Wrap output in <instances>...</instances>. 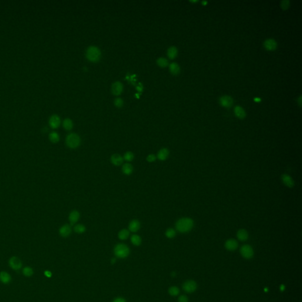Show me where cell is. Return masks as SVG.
I'll use <instances>...</instances> for the list:
<instances>
[{"label": "cell", "instance_id": "obj_27", "mask_svg": "<svg viewBox=\"0 0 302 302\" xmlns=\"http://www.w3.org/2000/svg\"><path fill=\"white\" fill-rule=\"evenodd\" d=\"M63 126L66 130H71L73 127V122L70 119L66 118L63 120Z\"/></svg>", "mask_w": 302, "mask_h": 302}, {"label": "cell", "instance_id": "obj_24", "mask_svg": "<svg viewBox=\"0 0 302 302\" xmlns=\"http://www.w3.org/2000/svg\"><path fill=\"white\" fill-rule=\"evenodd\" d=\"M73 230L75 233H76L78 234H83L86 231V226L83 224H78L74 226Z\"/></svg>", "mask_w": 302, "mask_h": 302}, {"label": "cell", "instance_id": "obj_2", "mask_svg": "<svg viewBox=\"0 0 302 302\" xmlns=\"http://www.w3.org/2000/svg\"><path fill=\"white\" fill-rule=\"evenodd\" d=\"M102 53L100 50L96 46H91L88 47L86 52V58L92 63L99 61L101 58Z\"/></svg>", "mask_w": 302, "mask_h": 302}, {"label": "cell", "instance_id": "obj_37", "mask_svg": "<svg viewBox=\"0 0 302 302\" xmlns=\"http://www.w3.org/2000/svg\"><path fill=\"white\" fill-rule=\"evenodd\" d=\"M290 6V1L288 0H283L281 2V6L283 10H287Z\"/></svg>", "mask_w": 302, "mask_h": 302}, {"label": "cell", "instance_id": "obj_3", "mask_svg": "<svg viewBox=\"0 0 302 302\" xmlns=\"http://www.w3.org/2000/svg\"><path fill=\"white\" fill-rule=\"evenodd\" d=\"M66 144L70 149H76L81 144V138L77 133H69L66 137Z\"/></svg>", "mask_w": 302, "mask_h": 302}, {"label": "cell", "instance_id": "obj_22", "mask_svg": "<svg viewBox=\"0 0 302 302\" xmlns=\"http://www.w3.org/2000/svg\"><path fill=\"white\" fill-rule=\"evenodd\" d=\"M234 112L237 117L240 119H243L246 116V113L244 109L239 106H237L234 109Z\"/></svg>", "mask_w": 302, "mask_h": 302}, {"label": "cell", "instance_id": "obj_36", "mask_svg": "<svg viewBox=\"0 0 302 302\" xmlns=\"http://www.w3.org/2000/svg\"><path fill=\"white\" fill-rule=\"evenodd\" d=\"M156 160H157V157L154 154H149L146 157V161L150 163L155 162L156 161Z\"/></svg>", "mask_w": 302, "mask_h": 302}, {"label": "cell", "instance_id": "obj_29", "mask_svg": "<svg viewBox=\"0 0 302 302\" xmlns=\"http://www.w3.org/2000/svg\"><path fill=\"white\" fill-rule=\"evenodd\" d=\"M131 243L135 246H139L142 243V239L137 234H133L130 237Z\"/></svg>", "mask_w": 302, "mask_h": 302}, {"label": "cell", "instance_id": "obj_35", "mask_svg": "<svg viewBox=\"0 0 302 302\" xmlns=\"http://www.w3.org/2000/svg\"><path fill=\"white\" fill-rule=\"evenodd\" d=\"M123 104H124V102H123V99L121 98H116V99H115V100L114 101L115 106L119 108H122L123 106Z\"/></svg>", "mask_w": 302, "mask_h": 302}, {"label": "cell", "instance_id": "obj_5", "mask_svg": "<svg viewBox=\"0 0 302 302\" xmlns=\"http://www.w3.org/2000/svg\"><path fill=\"white\" fill-rule=\"evenodd\" d=\"M197 288V283L192 280H189L185 281L182 284V289L188 293H192L195 291Z\"/></svg>", "mask_w": 302, "mask_h": 302}, {"label": "cell", "instance_id": "obj_33", "mask_svg": "<svg viewBox=\"0 0 302 302\" xmlns=\"http://www.w3.org/2000/svg\"><path fill=\"white\" fill-rule=\"evenodd\" d=\"M176 235V231L172 228L168 229L165 232V236L168 239H173Z\"/></svg>", "mask_w": 302, "mask_h": 302}, {"label": "cell", "instance_id": "obj_15", "mask_svg": "<svg viewBox=\"0 0 302 302\" xmlns=\"http://www.w3.org/2000/svg\"><path fill=\"white\" fill-rule=\"evenodd\" d=\"M238 242L234 239H229L225 243V247L229 251H234L238 247Z\"/></svg>", "mask_w": 302, "mask_h": 302}, {"label": "cell", "instance_id": "obj_26", "mask_svg": "<svg viewBox=\"0 0 302 302\" xmlns=\"http://www.w3.org/2000/svg\"><path fill=\"white\" fill-rule=\"evenodd\" d=\"M130 233L129 231L127 229H122L118 233V237L121 240H125L127 239L129 237Z\"/></svg>", "mask_w": 302, "mask_h": 302}, {"label": "cell", "instance_id": "obj_23", "mask_svg": "<svg viewBox=\"0 0 302 302\" xmlns=\"http://www.w3.org/2000/svg\"><path fill=\"white\" fill-rule=\"evenodd\" d=\"M177 54H178V50L176 47L171 46L168 49L167 55H168V57L170 59L175 58L177 57Z\"/></svg>", "mask_w": 302, "mask_h": 302}, {"label": "cell", "instance_id": "obj_28", "mask_svg": "<svg viewBox=\"0 0 302 302\" xmlns=\"http://www.w3.org/2000/svg\"><path fill=\"white\" fill-rule=\"evenodd\" d=\"M49 140L53 143H57L60 140V136L56 132H52L49 134Z\"/></svg>", "mask_w": 302, "mask_h": 302}, {"label": "cell", "instance_id": "obj_11", "mask_svg": "<svg viewBox=\"0 0 302 302\" xmlns=\"http://www.w3.org/2000/svg\"><path fill=\"white\" fill-rule=\"evenodd\" d=\"M140 228V222L136 219H132L128 225V230L132 233H136Z\"/></svg>", "mask_w": 302, "mask_h": 302}, {"label": "cell", "instance_id": "obj_30", "mask_svg": "<svg viewBox=\"0 0 302 302\" xmlns=\"http://www.w3.org/2000/svg\"><path fill=\"white\" fill-rule=\"evenodd\" d=\"M157 63L158 66H160V67H162V68L166 67L167 66H168V64H169L168 60L164 57H160L157 60Z\"/></svg>", "mask_w": 302, "mask_h": 302}, {"label": "cell", "instance_id": "obj_38", "mask_svg": "<svg viewBox=\"0 0 302 302\" xmlns=\"http://www.w3.org/2000/svg\"><path fill=\"white\" fill-rule=\"evenodd\" d=\"M188 298L186 295H181L178 298V302H188Z\"/></svg>", "mask_w": 302, "mask_h": 302}, {"label": "cell", "instance_id": "obj_32", "mask_svg": "<svg viewBox=\"0 0 302 302\" xmlns=\"http://www.w3.org/2000/svg\"><path fill=\"white\" fill-rule=\"evenodd\" d=\"M168 293L172 296H177L179 293V289L177 286H172L169 288Z\"/></svg>", "mask_w": 302, "mask_h": 302}, {"label": "cell", "instance_id": "obj_14", "mask_svg": "<svg viewBox=\"0 0 302 302\" xmlns=\"http://www.w3.org/2000/svg\"><path fill=\"white\" fill-rule=\"evenodd\" d=\"M61 123V120L60 117L57 115L51 116L49 119V125L53 129L58 128Z\"/></svg>", "mask_w": 302, "mask_h": 302}, {"label": "cell", "instance_id": "obj_45", "mask_svg": "<svg viewBox=\"0 0 302 302\" xmlns=\"http://www.w3.org/2000/svg\"><path fill=\"white\" fill-rule=\"evenodd\" d=\"M202 3L203 4V5H206V4H207V1H202Z\"/></svg>", "mask_w": 302, "mask_h": 302}, {"label": "cell", "instance_id": "obj_44", "mask_svg": "<svg viewBox=\"0 0 302 302\" xmlns=\"http://www.w3.org/2000/svg\"><path fill=\"white\" fill-rule=\"evenodd\" d=\"M115 262H116V259H112V260H111V263L112 264H114Z\"/></svg>", "mask_w": 302, "mask_h": 302}, {"label": "cell", "instance_id": "obj_20", "mask_svg": "<svg viewBox=\"0 0 302 302\" xmlns=\"http://www.w3.org/2000/svg\"><path fill=\"white\" fill-rule=\"evenodd\" d=\"M11 280V277L10 275L6 272V271H1L0 273V281H1L4 284H8L9 283Z\"/></svg>", "mask_w": 302, "mask_h": 302}, {"label": "cell", "instance_id": "obj_25", "mask_svg": "<svg viewBox=\"0 0 302 302\" xmlns=\"http://www.w3.org/2000/svg\"><path fill=\"white\" fill-rule=\"evenodd\" d=\"M170 71L174 75H177L180 72V67L176 63H172L170 65Z\"/></svg>", "mask_w": 302, "mask_h": 302}, {"label": "cell", "instance_id": "obj_10", "mask_svg": "<svg viewBox=\"0 0 302 302\" xmlns=\"http://www.w3.org/2000/svg\"><path fill=\"white\" fill-rule=\"evenodd\" d=\"M80 212L77 210L71 211L68 215V220L70 221V225H73L76 224L80 218Z\"/></svg>", "mask_w": 302, "mask_h": 302}, {"label": "cell", "instance_id": "obj_19", "mask_svg": "<svg viewBox=\"0 0 302 302\" xmlns=\"http://www.w3.org/2000/svg\"><path fill=\"white\" fill-rule=\"evenodd\" d=\"M122 171L123 174L126 175H130L133 172V167L130 163H125L122 166Z\"/></svg>", "mask_w": 302, "mask_h": 302}, {"label": "cell", "instance_id": "obj_6", "mask_svg": "<svg viewBox=\"0 0 302 302\" xmlns=\"http://www.w3.org/2000/svg\"><path fill=\"white\" fill-rule=\"evenodd\" d=\"M240 253L243 257L246 259H251L254 256V251L250 245H244L240 249Z\"/></svg>", "mask_w": 302, "mask_h": 302}, {"label": "cell", "instance_id": "obj_40", "mask_svg": "<svg viewBox=\"0 0 302 302\" xmlns=\"http://www.w3.org/2000/svg\"><path fill=\"white\" fill-rule=\"evenodd\" d=\"M44 275H45L46 277H51V276H52V273H51L50 271L47 270V271H46L44 272Z\"/></svg>", "mask_w": 302, "mask_h": 302}, {"label": "cell", "instance_id": "obj_8", "mask_svg": "<svg viewBox=\"0 0 302 302\" xmlns=\"http://www.w3.org/2000/svg\"><path fill=\"white\" fill-rule=\"evenodd\" d=\"M59 234L64 238L68 237L71 233V227L69 224H64L59 229Z\"/></svg>", "mask_w": 302, "mask_h": 302}, {"label": "cell", "instance_id": "obj_4", "mask_svg": "<svg viewBox=\"0 0 302 302\" xmlns=\"http://www.w3.org/2000/svg\"><path fill=\"white\" fill-rule=\"evenodd\" d=\"M114 254L118 258L125 259L129 255L130 249L127 245L119 243L115 246L114 248Z\"/></svg>", "mask_w": 302, "mask_h": 302}, {"label": "cell", "instance_id": "obj_13", "mask_svg": "<svg viewBox=\"0 0 302 302\" xmlns=\"http://www.w3.org/2000/svg\"><path fill=\"white\" fill-rule=\"evenodd\" d=\"M124 160L119 154H114L110 157V162L115 166H120L123 163Z\"/></svg>", "mask_w": 302, "mask_h": 302}, {"label": "cell", "instance_id": "obj_43", "mask_svg": "<svg viewBox=\"0 0 302 302\" xmlns=\"http://www.w3.org/2000/svg\"><path fill=\"white\" fill-rule=\"evenodd\" d=\"M254 100H255L256 102H260V101L261 100V99H260V98H255V99H254Z\"/></svg>", "mask_w": 302, "mask_h": 302}, {"label": "cell", "instance_id": "obj_9", "mask_svg": "<svg viewBox=\"0 0 302 302\" xmlns=\"http://www.w3.org/2000/svg\"><path fill=\"white\" fill-rule=\"evenodd\" d=\"M111 90L114 95L119 96L123 92V85L120 82H116L112 85Z\"/></svg>", "mask_w": 302, "mask_h": 302}, {"label": "cell", "instance_id": "obj_7", "mask_svg": "<svg viewBox=\"0 0 302 302\" xmlns=\"http://www.w3.org/2000/svg\"><path fill=\"white\" fill-rule=\"evenodd\" d=\"M9 263L10 267L14 270H20L22 267L21 261L17 257L13 256L11 257L9 260Z\"/></svg>", "mask_w": 302, "mask_h": 302}, {"label": "cell", "instance_id": "obj_18", "mask_svg": "<svg viewBox=\"0 0 302 302\" xmlns=\"http://www.w3.org/2000/svg\"><path fill=\"white\" fill-rule=\"evenodd\" d=\"M281 179L283 183L288 187L292 188L294 187V182L291 177L287 174H283L281 176Z\"/></svg>", "mask_w": 302, "mask_h": 302}, {"label": "cell", "instance_id": "obj_39", "mask_svg": "<svg viewBox=\"0 0 302 302\" xmlns=\"http://www.w3.org/2000/svg\"><path fill=\"white\" fill-rule=\"evenodd\" d=\"M112 302H126V300L122 297H118L115 298Z\"/></svg>", "mask_w": 302, "mask_h": 302}, {"label": "cell", "instance_id": "obj_31", "mask_svg": "<svg viewBox=\"0 0 302 302\" xmlns=\"http://www.w3.org/2000/svg\"><path fill=\"white\" fill-rule=\"evenodd\" d=\"M123 158V160H125L126 161H127L128 162H130L134 160L135 155H134V154L132 152H131V151H127L125 153Z\"/></svg>", "mask_w": 302, "mask_h": 302}, {"label": "cell", "instance_id": "obj_1", "mask_svg": "<svg viewBox=\"0 0 302 302\" xmlns=\"http://www.w3.org/2000/svg\"><path fill=\"white\" fill-rule=\"evenodd\" d=\"M194 221L189 218H182L176 222L175 227L178 231L184 233L189 231L193 227Z\"/></svg>", "mask_w": 302, "mask_h": 302}, {"label": "cell", "instance_id": "obj_12", "mask_svg": "<svg viewBox=\"0 0 302 302\" xmlns=\"http://www.w3.org/2000/svg\"><path fill=\"white\" fill-rule=\"evenodd\" d=\"M220 104L226 108H230L233 104V99L231 97L229 96H223L219 99Z\"/></svg>", "mask_w": 302, "mask_h": 302}, {"label": "cell", "instance_id": "obj_42", "mask_svg": "<svg viewBox=\"0 0 302 302\" xmlns=\"http://www.w3.org/2000/svg\"><path fill=\"white\" fill-rule=\"evenodd\" d=\"M298 103L299 105L301 106V96H300V98L298 99Z\"/></svg>", "mask_w": 302, "mask_h": 302}, {"label": "cell", "instance_id": "obj_16", "mask_svg": "<svg viewBox=\"0 0 302 302\" xmlns=\"http://www.w3.org/2000/svg\"><path fill=\"white\" fill-rule=\"evenodd\" d=\"M169 154H170L169 150L167 148L163 147L158 151V152L157 154V158H158L160 161H164L168 158Z\"/></svg>", "mask_w": 302, "mask_h": 302}, {"label": "cell", "instance_id": "obj_34", "mask_svg": "<svg viewBox=\"0 0 302 302\" xmlns=\"http://www.w3.org/2000/svg\"><path fill=\"white\" fill-rule=\"evenodd\" d=\"M23 273L26 277H30L33 274L34 271L31 267H26L23 270Z\"/></svg>", "mask_w": 302, "mask_h": 302}, {"label": "cell", "instance_id": "obj_21", "mask_svg": "<svg viewBox=\"0 0 302 302\" xmlns=\"http://www.w3.org/2000/svg\"><path fill=\"white\" fill-rule=\"evenodd\" d=\"M237 236L239 240H240L241 241H245L248 239L249 234L246 230H245L244 229H241V230H239V231L237 232Z\"/></svg>", "mask_w": 302, "mask_h": 302}, {"label": "cell", "instance_id": "obj_41", "mask_svg": "<svg viewBox=\"0 0 302 302\" xmlns=\"http://www.w3.org/2000/svg\"><path fill=\"white\" fill-rule=\"evenodd\" d=\"M280 290H281V291H283L284 290V289H285V286H284V284H281V286H280Z\"/></svg>", "mask_w": 302, "mask_h": 302}, {"label": "cell", "instance_id": "obj_17", "mask_svg": "<svg viewBox=\"0 0 302 302\" xmlns=\"http://www.w3.org/2000/svg\"><path fill=\"white\" fill-rule=\"evenodd\" d=\"M264 47L268 50H274L277 48V44L276 40L272 38L267 39L264 43Z\"/></svg>", "mask_w": 302, "mask_h": 302}]
</instances>
